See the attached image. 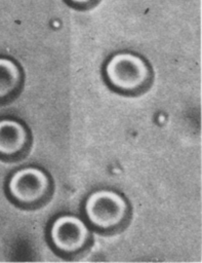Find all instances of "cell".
Returning <instances> with one entry per match:
<instances>
[{
  "instance_id": "obj_5",
  "label": "cell",
  "mask_w": 202,
  "mask_h": 263,
  "mask_svg": "<svg viewBox=\"0 0 202 263\" xmlns=\"http://www.w3.org/2000/svg\"><path fill=\"white\" fill-rule=\"evenodd\" d=\"M30 133L26 125L13 118L0 119V157L15 159L29 148Z\"/></svg>"
},
{
  "instance_id": "obj_6",
  "label": "cell",
  "mask_w": 202,
  "mask_h": 263,
  "mask_svg": "<svg viewBox=\"0 0 202 263\" xmlns=\"http://www.w3.org/2000/svg\"><path fill=\"white\" fill-rule=\"evenodd\" d=\"M23 84V72L16 62L0 57V103L14 98Z\"/></svg>"
},
{
  "instance_id": "obj_4",
  "label": "cell",
  "mask_w": 202,
  "mask_h": 263,
  "mask_svg": "<svg viewBox=\"0 0 202 263\" xmlns=\"http://www.w3.org/2000/svg\"><path fill=\"white\" fill-rule=\"evenodd\" d=\"M87 225L73 215H62L50 225L49 238L51 245L63 254H75L82 251L90 240Z\"/></svg>"
},
{
  "instance_id": "obj_1",
  "label": "cell",
  "mask_w": 202,
  "mask_h": 263,
  "mask_svg": "<svg viewBox=\"0 0 202 263\" xmlns=\"http://www.w3.org/2000/svg\"><path fill=\"white\" fill-rule=\"evenodd\" d=\"M83 210L87 221L103 231L117 230L129 216L126 199L111 189H98L90 193L85 199Z\"/></svg>"
},
{
  "instance_id": "obj_3",
  "label": "cell",
  "mask_w": 202,
  "mask_h": 263,
  "mask_svg": "<svg viewBox=\"0 0 202 263\" xmlns=\"http://www.w3.org/2000/svg\"><path fill=\"white\" fill-rule=\"evenodd\" d=\"M51 190L49 176L36 166H26L13 172L7 181V193L19 206L33 208L41 204Z\"/></svg>"
},
{
  "instance_id": "obj_2",
  "label": "cell",
  "mask_w": 202,
  "mask_h": 263,
  "mask_svg": "<svg viewBox=\"0 0 202 263\" xmlns=\"http://www.w3.org/2000/svg\"><path fill=\"white\" fill-rule=\"evenodd\" d=\"M105 76L108 83L122 92H136L148 86L151 69L148 63L132 52H118L106 63Z\"/></svg>"
},
{
  "instance_id": "obj_7",
  "label": "cell",
  "mask_w": 202,
  "mask_h": 263,
  "mask_svg": "<svg viewBox=\"0 0 202 263\" xmlns=\"http://www.w3.org/2000/svg\"><path fill=\"white\" fill-rule=\"evenodd\" d=\"M70 3L75 4V5H87L89 3H91L94 0H68Z\"/></svg>"
}]
</instances>
